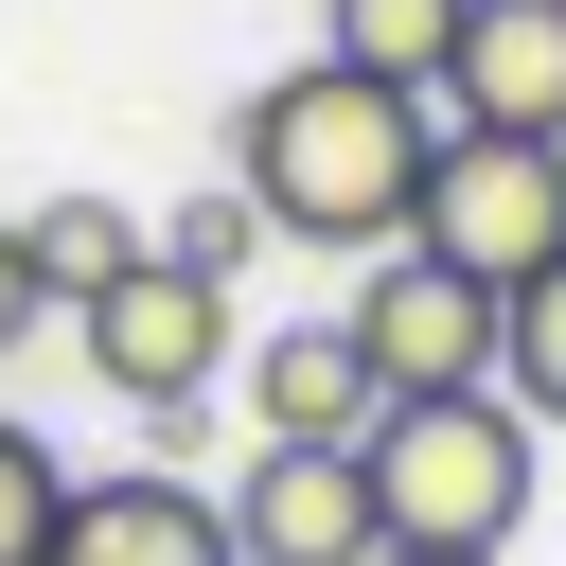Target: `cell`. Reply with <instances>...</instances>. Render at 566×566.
Returning a JSON list of instances; mask_svg holds the SVG:
<instances>
[{
    "mask_svg": "<svg viewBox=\"0 0 566 566\" xmlns=\"http://www.w3.org/2000/svg\"><path fill=\"white\" fill-rule=\"evenodd\" d=\"M18 248H35V301H106V283H142V212L124 195H53V212H18Z\"/></svg>",
    "mask_w": 566,
    "mask_h": 566,
    "instance_id": "10",
    "label": "cell"
},
{
    "mask_svg": "<svg viewBox=\"0 0 566 566\" xmlns=\"http://www.w3.org/2000/svg\"><path fill=\"white\" fill-rule=\"evenodd\" d=\"M230 195L265 212V248H354L389 265L407 212H424V88H371V71H283L230 106Z\"/></svg>",
    "mask_w": 566,
    "mask_h": 566,
    "instance_id": "1",
    "label": "cell"
},
{
    "mask_svg": "<svg viewBox=\"0 0 566 566\" xmlns=\"http://www.w3.org/2000/svg\"><path fill=\"white\" fill-rule=\"evenodd\" d=\"M336 336L371 354V389H389V407H442V389H495L513 301H495V283H460V265H424V248H389V265L336 301Z\"/></svg>",
    "mask_w": 566,
    "mask_h": 566,
    "instance_id": "4",
    "label": "cell"
},
{
    "mask_svg": "<svg viewBox=\"0 0 566 566\" xmlns=\"http://www.w3.org/2000/svg\"><path fill=\"white\" fill-rule=\"evenodd\" d=\"M460 18H478V0H318V53H336V71H371V88H442Z\"/></svg>",
    "mask_w": 566,
    "mask_h": 566,
    "instance_id": "11",
    "label": "cell"
},
{
    "mask_svg": "<svg viewBox=\"0 0 566 566\" xmlns=\"http://www.w3.org/2000/svg\"><path fill=\"white\" fill-rule=\"evenodd\" d=\"M35 318H53V301H35V248H18V230H0V354H18V336H35Z\"/></svg>",
    "mask_w": 566,
    "mask_h": 566,
    "instance_id": "15",
    "label": "cell"
},
{
    "mask_svg": "<svg viewBox=\"0 0 566 566\" xmlns=\"http://www.w3.org/2000/svg\"><path fill=\"white\" fill-rule=\"evenodd\" d=\"M230 389H248V442H371V354L336 336V318H283V336H248L230 354Z\"/></svg>",
    "mask_w": 566,
    "mask_h": 566,
    "instance_id": "9",
    "label": "cell"
},
{
    "mask_svg": "<svg viewBox=\"0 0 566 566\" xmlns=\"http://www.w3.org/2000/svg\"><path fill=\"white\" fill-rule=\"evenodd\" d=\"M53 566H248L230 548V495H195V478H71V513H53Z\"/></svg>",
    "mask_w": 566,
    "mask_h": 566,
    "instance_id": "8",
    "label": "cell"
},
{
    "mask_svg": "<svg viewBox=\"0 0 566 566\" xmlns=\"http://www.w3.org/2000/svg\"><path fill=\"white\" fill-rule=\"evenodd\" d=\"M495 389H513L531 424H566V265H548V283L513 301V354H495Z\"/></svg>",
    "mask_w": 566,
    "mask_h": 566,
    "instance_id": "13",
    "label": "cell"
},
{
    "mask_svg": "<svg viewBox=\"0 0 566 566\" xmlns=\"http://www.w3.org/2000/svg\"><path fill=\"white\" fill-rule=\"evenodd\" d=\"M230 354H248V336H230V283H195V265H159V248H142V283H106V301H88V371H106L142 424L212 407V389H230Z\"/></svg>",
    "mask_w": 566,
    "mask_h": 566,
    "instance_id": "5",
    "label": "cell"
},
{
    "mask_svg": "<svg viewBox=\"0 0 566 566\" xmlns=\"http://www.w3.org/2000/svg\"><path fill=\"white\" fill-rule=\"evenodd\" d=\"M53 513H71V460L35 424H0V566H53Z\"/></svg>",
    "mask_w": 566,
    "mask_h": 566,
    "instance_id": "12",
    "label": "cell"
},
{
    "mask_svg": "<svg viewBox=\"0 0 566 566\" xmlns=\"http://www.w3.org/2000/svg\"><path fill=\"white\" fill-rule=\"evenodd\" d=\"M407 248L460 265V283H495V301H531V283L566 265V142H478V124H442Z\"/></svg>",
    "mask_w": 566,
    "mask_h": 566,
    "instance_id": "3",
    "label": "cell"
},
{
    "mask_svg": "<svg viewBox=\"0 0 566 566\" xmlns=\"http://www.w3.org/2000/svg\"><path fill=\"white\" fill-rule=\"evenodd\" d=\"M248 248H265V212H248L230 177H212V195H177V230H159V265H195V283H230Z\"/></svg>",
    "mask_w": 566,
    "mask_h": 566,
    "instance_id": "14",
    "label": "cell"
},
{
    "mask_svg": "<svg viewBox=\"0 0 566 566\" xmlns=\"http://www.w3.org/2000/svg\"><path fill=\"white\" fill-rule=\"evenodd\" d=\"M531 407L513 389H442V407H371V513H389V548H442V566H495L513 531H531Z\"/></svg>",
    "mask_w": 566,
    "mask_h": 566,
    "instance_id": "2",
    "label": "cell"
},
{
    "mask_svg": "<svg viewBox=\"0 0 566 566\" xmlns=\"http://www.w3.org/2000/svg\"><path fill=\"white\" fill-rule=\"evenodd\" d=\"M230 548H248V566H389L371 460H354V442H248V478H230Z\"/></svg>",
    "mask_w": 566,
    "mask_h": 566,
    "instance_id": "6",
    "label": "cell"
},
{
    "mask_svg": "<svg viewBox=\"0 0 566 566\" xmlns=\"http://www.w3.org/2000/svg\"><path fill=\"white\" fill-rule=\"evenodd\" d=\"M442 106L478 142H566V0H478L442 53Z\"/></svg>",
    "mask_w": 566,
    "mask_h": 566,
    "instance_id": "7",
    "label": "cell"
},
{
    "mask_svg": "<svg viewBox=\"0 0 566 566\" xmlns=\"http://www.w3.org/2000/svg\"><path fill=\"white\" fill-rule=\"evenodd\" d=\"M389 566H442V548H389Z\"/></svg>",
    "mask_w": 566,
    "mask_h": 566,
    "instance_id": "16",
    "label": "cell"
}]
</instances>
